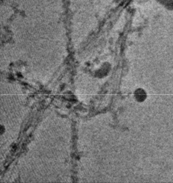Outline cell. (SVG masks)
Returning a JSON list of instances; mask_svg holds the SVG:
<instances>
[{
    "instance_id": "1",
    "label": "cell",
    "mask_w": 173,
    "mask_h": 183,
    "mask_svg": "<svg viewBox=\"0 0 173 183\" xmlns=\"http://www.w3.org/2000/svg\"><path fill=\"white\" fill-rule=\"evenodd\" d=\"M135 97L139 101H143L146 97V94L142 90H138L135 92Z\"/></svg>"
}]
</instances>
